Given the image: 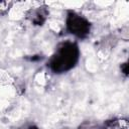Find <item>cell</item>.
Listing matches in <instances>:
<instances>
[{
    "instance_id": "3957f363",
    "label": "cell",
    "mask_w": 129,
    "mask_h": 129,
    "mask_svg": "<svg viewBox=\"0 0 129 129\" xmlns=\"http://www.w3.org/2000/svg\"><path fill=\"white\" fill-rule=\"evenodd\" d=\"M31 129H35V128H31Z\"/></svg>"
},
{
    "instance_id": "6da1fadb",
    "label": "cell",
    "mask_w": 129,
    "mask_h": 129,
    "mask_svg": "<svg viewBox=\"0 0 129 129\" xmlns=\"http://www.w3.org/2000/svg\"><path fill=\"white\" fill-rule=\"evenodd\" d=\"M79 58V49L75 43L61 44L50 61V68L55 73H63L72 69Z\"/></svg>"
},
{
    "instance_id": "7a4b0ae2",
    "label": "cell",
    "mask_w": 129,
    "mask_h": 129,
    "mask_svg": "<svg viewBox=\"0 0 129 129\" xmlns=\"http://www.w3.org/2000/svg\"><path fill=\"white\" fill-rule=\"evenodd\" d=\"M67 27L73 34L85 37L90 31V23L76 13H70L67 19Z\"/></svg>"
}]
</instances>
